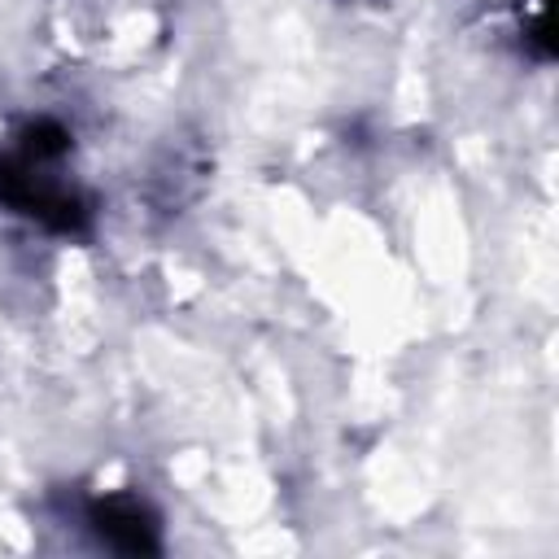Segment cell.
Wrapping results in <instances>:
<instances>
[{
    "instance_id": "cell-1",
    "label": "cell",
    "mask_w": 559,
    "mask_h": 559,
    "mask_svg": "<svg viewBox=\"0 0 559 559\" xmlns=\"http://www.w3.org/2000/svg\"><path fill=\"white\" fill-rule=\"evenodd\" d=\"M0 201L48 231H83L87 197L70 175V131L52 118L26 122L0 148Z\"/></svg>"
},
{
    "instance_id": "cell-2",
    "label": "cell",
    "mask_w": 559,
    "mask_h": 559,
    "mask_svg": "<svg viewBox=\"0 0 559 559\" xmlns=\"http://www.w3.org/2000/svg\"><path fill=\"white\" fill-rule=\"evenodd\" d=\"M83 520H87V528L96 533V542L109 546V550H127V555L162 550L157 515H153L135 493H105V498H92L87 511H83Z\"/></svg>"
}]
</instances>
